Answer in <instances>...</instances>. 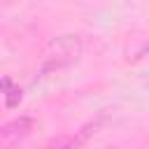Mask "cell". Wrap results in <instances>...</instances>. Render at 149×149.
<instances>
[{"mask_svg": "<svg viewBox=\"0 0 149 149\" xmlns=\"http://www.w3.org/2000/svg\"><path fill=\"white\" fill-rule=\"evenodd\" d=\"M51 49H56V54H49V56H47L42 72L58 70V68L70 65L72 61H77V56H79V51H81V42H79L74 35H65V37L56 40V42L51 44Z\"/></svg>", "mask_w": 149, "mask_h": 149, "instance_id": "6da1fadb", "label": "cell"}, {"mask_svg": "<svg viewBox=\"0 0 149 149\" xmlns=\"http://www.w3.org/2000/svg\"><path fill=\"white\" fill-rule=\"evenodd\" d=\"M84 140V135H65V137H58L56 142H51L47 149H77L79 147V142Z\"/></svg>", "mask_w": 149, "mask_h": 149, "instance_id": "3957f363", "label": "cell"}, {"mask_svg": "<svg viewBox=\"0 0 149 149\" xmlns=\"http://www.w3.org/2000/svg\"><path fill=\"white\" fill-rule=\"evenodd\" d=\"M30 119H16V121H9L0 128V144H14L16 140H21L28 130H30Z\"/></svg>", "mask_w": 149, "mask_h": 149, "instance_id": "7a4b0ae2", "label": "cell"}]
</instances>
